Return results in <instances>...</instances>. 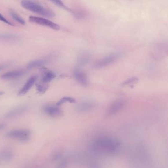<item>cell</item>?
I'll list each match as a JSON object with an SVG mask.
<instances>
[{
    "mask_svg": "<svg viewBox=\"0 0 168 168\" xmlns=\"http://www.w3.org/2000/svg\"><path fill=\"white\" fill-rule=\"evenodd\" d=\"M43 111L47 115L52 117H58L63 115V110L58 106L45 105L43 107Z\"/></svg>",
    "mask_w": 168,
    "mask_h": 168,
    "instance_id": "ba28073f",
    "label": "cell"
},
{
    "mask_svg": "<svg viewBox=\"0 0 168 168\" xmlns=\"http://www.w3.org/2000/svg\"><path fill=\"white\" fill-rule=\"evenodd\" d=\"M5 124H0V131L3 129L5 127Z\"/></svg>",
    "mask_w": 168,
    "mask_h": 168,
    "instance_id": "484cf974",
    "label": "cell"
},
{
    "mask_svg": "<svg viewBox=\"0 0 168 168\" xmlns=\"http://www.w3.org/2000/svg\"><path fill=\"white\" fill-rule=\"evenodd\" d=\"M50 60V58L49 57H45L40 59L36 60L29 63L27 66V68L28 69L31 70L41 67L43 65L48 63Z\"/></svg>",
    "mask_w": 168,
    "mask_h": 168,
    "instance_id": "4fadbf2b",
    "label": "cell"
},
{
    "mask_svg": "<svg viewBox=\"0 0 168 168\" xmlns=\"http://www.w3.org/2000/svg\"><path fill=\"white\" fill-rule=\"evenodd\" d=\"M18 39V36L12 33H3L0 34V41L6 42L16 41Z\"/></svg>",
    "mask_w": 168,
    "mask_h": 168,
    "instance_id": "5bb4252c",
    "label": "cell"
},
{
    "mask_svg": "<svg viewBox=\"0 0 168 168\" xmlns=\"http://www.w3.org/2000/svg\"><path fill=\"white\" fill-rule=\"evenodd\" d=\"M0 21H1L3 22V23H6V24H7L8 25H10V26H14L13 24L10 21H8L7 19L5 17H3V15H2V14H1L0 13Z\"/></svg>",
    "mask_w": 168,
    "mask_h": 168,
    "instance_id": "7402d4cb",
    "label": "cell"
},
{
    "mask_svg": "<svg viewBox=\"0 0 168 168\" xmlns=\"http://www.w3.org/2000/svg\"><path fill=\"white\" fill-rule=\"evenodd\" d=\"M9 65L8 64H5L0 65V71L5 69L8 67Z\"/></svg>",
    "mask_w": 168,
    "mask_h": 168,
    "instance_id": "d4e9b609",
    "label": "cell"
},
{
    "mask_svg": "<svg viewBox=\"0 0 168 168\" xmlns=\"http://www.w3.org/2000/svg\"><path fill=\"white\" fill-rule=\"evenodd\" d=\"M37 79V76H33L28 79L25 85L23 86V87L20 90L18 93V95L19 96H23L26 94L30 90L31 88L33 87L35 84L36 81Z\"/></svg>",
    "mask_w": 168,
    "mask_h": 168,
    "instance_id": "30bf717a",
    "label": "cell"
},
{
    "mask_svg": "<svg viewBox=\"0 0 168 168\" xmlns=\"http://www.w3.org/2000/svg\"><path fill=\"white\" fill-rule=\"evenodd\" d=\"M52 3H54L55 5L58 6V7L59 8H63L65 10H68V11H70V12H71V10L67 6H66L64 3H63V2L61 1H59V0H54V1H52Z\"/></svg>",
    "mask_w": 168,
    "mask_h": 168,
    "instance_id": "44dd1931",
    "label": "cell"
},
{
    "mask_svg": "<svg viewBox=\"0 0 168 168\" xmlns=\"http://www.w3.org/2000/svg\"><path fill=\"white\" fill-rule=\"evenodd\" d=\"M28 107L26 105H22L12 109L7 112L5 116L6 119H12L21 116L28 110Z\"/></svg>",
    "mask_w": 168,
    "mask_h": 168,
    "instance_id": "52a82bcc",
    "label": "cell"
},
{
    "mask_svg": "<svg viewBox=\"0 0 168 168\" xmlns=\"http://www.w3.org/2000/svg\"><path fill=\"white\" fill-rule=\"evenodd\" d=\"M119 57V55L117 53H114L109 55L98 60L95 63L94 67L97 69L104 68L116 62Z\"/></svg>",
    "mask_w": 168,
    "mask_h": 168,
    "instance_id": "5b68a950",
    "label": "cell"
},
{
    "mask_svg": "<svg viewBox=\"0 0 168 168\" xmlns=\"http://www.w3.org/2000/svg\"><path fill=\"white\" fill-rule=\"evenodd\" d=\"M76 80L82 85L86 86L88 85L89 81L85 74L81 70L76 69L74 73Z\"/></svg>",
    "mask_w": 168,
    "mask_h": 168,
    "instance_id": "7c38bea8",
    "label": "cell"
},
{
    "mask_svg": "<svg viewBox=\"0 0 168 168\" xmlns=\"http://www.w3.org/2000/svg\"><path fill=\"white\" fill-rule=\"evenodd\" d=\"M125 101L124 99H118L111 104L107 111V116H111L120 112L125 105Z\"/></svg>",
    "mask_w": 168,
    "mask_h": 168,
    "instance_id": "8992f818",
    "label": "cell"
},
{
    "mask_svg": "<svg viewBox=\"0 0 168 168\" xmlns=\"http://www.w3.org/2000/svg\"><path fill=\"white\" fill-rule=\"evenodd\" d=\"M21 5L24 8L34 13L38 14L43 17H46L48 18H53L55 16L54 12L47 8L35 2L29 1L24 0L21 3Z\"/></svg>",
    "mask_w": 168,
    "mask_h": 168,
    "instance_id": "6da1fadb",
    "label": "cell"
},
{
    "mask_svg": "<svg viewBox=\"0 0 168 168\" xmlns=\"http://www.w3.org/2000/svg\"><path fill=\"white\" fill-rule=\"evenodd\" d=\"M3 92H0V95H3Z\"/></svg>",
    "mask_w": 168,
    "mask_h": 168,
    "instance_id": "4316f807",
    "label": "cell"
},
{
    "mask_svg": "<svg viewBox=\"0 0 168 168\" xmlns=\"http://www.w3.org/2000/svg\"><path fill=\"white\" fill-rule=\"evenodd\" d=\"M31 133L27 129H15L7 132L6 137L8 138L26 143L30 140Z\"/></svg>",
    "mask_w": 168,
    "mask_h": 168,
    "instance_id": "7a4b0ae2",
    "label": "cell"
},
{
    "mask_svg": "<svg viewBox=\"0 0 168 168\" xmlns=\"http://www.w3.org/2000/svg\"><path fill=\"white\" fill-rule=\"evenodd\" d=\"M40 74H41V81L43 83H50L56 78V74L53 72L45 67H41Z\"/></svg>",
    "mask_w": 168,
    "mask_h": 168,
    "instance_id": "9c48e42d",
    "label": "cell"
},
{
    "mask_svg": "<svg viewBox=\"0 0 168 168\" xmlns=\"http://www.w3.org/2000/svg\"><path fill=\"white\" fill-rule=\"evenodd\" d=\"M67 164H68V163H67V160H63V161L61 162V163H60L58 165L57 168H65L66 167H67Z\"/></svg>",
    "mask_w": 168,
    "mask_h": 168,
    "instance_id": "cb8c5ba5",
    "label": "cell"
},
{
    "mask_svg": "<svg viewBox=\"0 0 168 168\" xmlns=\"http://www.w3.org/2000/svg\"><path fill=\"white\" fill-rule=\"evenodd\" d=\"M138 78L136 77H133V78H129L125 81L122 83L121 86L123 87H126V86H130L132 87L134 85L137 84L138 83Z\"/></svg>",
    "mask_w": 168,
    "mask_h": 168,
    "instance_id": "ac0fdd59",
    "label": "cell"
},
{
    "mask_svg": "<svg viewBox=\"0 0 168 168\" xmlns=\"http://www.w3.org/2000/svg\"><path fill=\"white\" fill-rule=\"evenodd\" d=\"M95 107V104L91 102L82 103L78 106V110L80 112H86L92 109Z\"/></svg>",
    "mask_w": 168,
    "mask_h": 168,
    "instance_id": "9a60e30c",
    "label": "cell"
},
{
    "mask_svg": "<svg viewBox=\"0 0 168 168\" xmlns=\"http://www.w3.org/2000/svg\"><path fill=\"white\" fill-rule=\"evenodd\" d=\"M119 143L116 140L109 138H101L97 140L96 146L99 150L105 151L113 152L116 150Z\"/></svg>",
    "mask_w": 168,
    "mask_h": 168,
    "instance_id": "3957f363",
    "label": "cell"
},
{
    "mask_svg": "<svg viewBox=\"0 0 168 168\" xmlns=\"http://www.w3.org/2000/svg\"><path fill=\"white\" fill-rule=\"evenodd\" d=\"M61 153L60 152L57 151L53 153V154L52 155L51 157V159L53 161H56V160L59 159L61 156Z\"/></svg>",
    "mask_w": 168,
    "mask_h": 168,
    "instance_id": "603a6c76",
    "label": "cell"
},
{
    "mask_svg": "<svg viewBox=\"0 0 168 168\" xmlns=\"http://www.w3.org/2000/svg\"><path fill=\"white\" fill-rule=\"evenodd\" d=\"M29 20L32 23L49 27L53 30H59L60 29V26L57 24L41 17L30 16L29 18Z\"/></svg>",
    "mask_w": 168,
    "mask_h": 168,
    "instance_id": "277c9868",
    "label": "cell"
},
{
    "mask_svg": "<svg viewBox=\"0 0 168 168\" xmlns=\"http://www.w3.org/2000/svg\"><path fill=\"white\" fill-rule=\"evenodd\" d=\"M10 14L12 18H13L14 20L17 22L21 25H24L26 24V22L24 19L22 17H20V15L18 14V13L16 12L14 10H10Z\"/></svg>",
    "mask_w": 168,
    "mask_h": 168,
    "instance_id": "e0dca14e",
    "label": "cell"
},
{
    "mask_svg": "<svg viewBox=\"0 0 168 168\" xmlns=\"http://www.w3.org/2000/svg\"><path fill=\"white\" fill-rule=\"evenodd\" d=\"M66 103H76V101L74 98L69 97H65L62 98L56 104V106L60 107V105H62L63 104Z\"/></svg>",
    "mask_w": 168,
    "mask_h": 168,
    "instance_id": "d6986e66",
    "label": "cell"
},
{
    "mask_svg": "<svg viewBox=\"0 0 168 168\" xmlns=\"http://www.w3.org/2000/svg\"><path fill=\"white\" fill-rule=\"evenodd\" d=\"M24 70L19 69L8 72L1 76V78L3 79H15L21 77L25 74Z\"/></svg>",
    "mask_w": 168,
    "mask_h": 168,
    "instance_id": "8fae6325",
    "label": "cell"
},
{
    "mask_svg": "<svg viewBox=\"0 0 168 168\" xmlns=\"http://www.w3.org/2000/svg\"><path fill=\"white\" fill-rule=\"evenodd\" d=\"M14 156L13 152L10 149H4L0 152V159L8 161L12 160Z\"/></svg>",
    "mask_w": 168,
    "mask_h": 168,
    "instance_id": "2e32d148",
    "label": "cell"
},
{
    "mask_svg": "<svg viewBox=\"0 0 168 168\" xmlns=\"http://www.w3.org/2000/svg\"><path fill=\"white\" fill-rule=\"evenodd\" d=\"M48 88V86L45 83H41V84H38L36 85V89L38 92L40 94H43L45 92Z\"/></svg>",
    "mask_w": 168,
    "mask_h": 168,
    "instance_id": "ffe728a7",
    "label": "cell"
}]
</instances>
